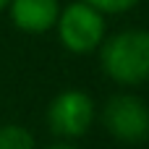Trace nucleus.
<instances>
[{
    "instance_id": "obj_1",
    "label": "nucleus",
    "mask_w": 149,
    "mask_h": 149,
    "mask_svg": "<svg viewBox=\"0 0 149 149\" xmlns=\"http://www.w3.org/2000/svg\"><path fill=\"white\" fill-rule=\"evenodd\" d=\"M102 73L120 86L149 81V29H123L105 37L100 45Z\"/></svg>"
},
{
    "instance_id": "obj_2",
    "label": "nucleus",
    "mask_w": 149,
    "mask_h": 149,
    "mask_svg": "<svg viewBox=\"0 0 149 149\" xmlns=\"http://www.w3.org/2000/svg\"><path fill=\"white\" fill-rule=\"evenodd\" d=\"M55 29H58L60 45L73 55H89V52L100 50L102 39L107 37L105 13L84 0H73L68 5H60Z\"/></svg>"
},
{
    "instance_id": "obj_3",
    "label": "nucleus",
    "mask_w": 149,
    "mask_h": 149,
    "mask_svg": "<svg viewBox=\"0 0 149 149\" xmlns=\"http://www.w3.org/2000/svg\"><path fill=\"white\" fill-rule=\"evenodd\" d=\"M102 126L120 144H141L149 139V105L136 94H113L102 105Z\"/></svg>"
},
{
    "instance_id": "obj_4",
    "label": "nucleus",
    "mask_w": 149,
    "mask_h": 149,
    "mask_svg": "<svg viewBox=\"0 0 149 149\" xmlns=\"http://www.w3.org/2000/svg\"><path fill=\"white\" fill-rule=\"evenodd\" d=\"M97 120V105L84 89H63L47 105V126L60 139L84 136Z\"/></svg>"
},
{
    "instance_id": "obj_5",
    "label": "nucleus",
    "mask_w": 149,
    "mask_h": 149,
    "mask_svg": "<svg viewBox=\"0 0 149 149\" xmlns=\"http://www.w3.org/2000/svg\"><path fill=\"white\" fill-rule=\"evenodd\" d=\"M5 10L16 29L26 34H45L55 29L60 0H10Z\"/></svg>"
},
{
    "instance_id": "obj_6",
    "label": "nucleus",
    "mask_w": 149,
    "mask_h": 149,
    "mask_svg": "<svg viewBox=\"0 0 149 149\" xmlns=\"http://www.w3.org/2000/svg\"><path fill=\"white\" fill-rule=\"evenodd\" d=\"M0 149H37V141L29 128L18 123H3L0 126Z\"/></svg>"
},
{
    "instance_id": "obj_7",
    "label": "nucleus",
    "mask_w": 149,
    "mask_h": 149,
    "mask_svg": "<svg viewBox=\"0 0 149 149\" xmlns=\"http://www.w3.org/2000/svg\"><path fill=\"white\" fill-rule=\"evenodd\" d=\"M84 3H89V5H94L97 10H102L105 16H118V13H128V10H134L141 0H84Z\"/></svg>"
},
{
    "instance_id": "obj_8",
    "label": "nucleus",
    "mask_w": 149,
    "mask_h": 149,
    "mask_svg": "<svg viewBox=\"0 0 149 149\" xmlns=\"http://www.w3.org/2000/svg\"><path fill=\"white\" fill-rule=\"evenodd\" d=\"M50 149H81V147H73V144H55V147H50Z\"/></svg>"
},
{
    "instance_id": "obj_9",
    "label": "nucleus",
    "mask_w": 149,
    "mask_h": 149,
    "mask_svg": "<svg viewBox=\"0 0 149 149\" xmlns=\"http://www.w3.org/2000/svg\"><path fill=\"white\" fill-rule=\"evenodd\" d=\"M8 3H10V0H0V10H5V8H8Z\"/></svg>"
}]
</instances>
